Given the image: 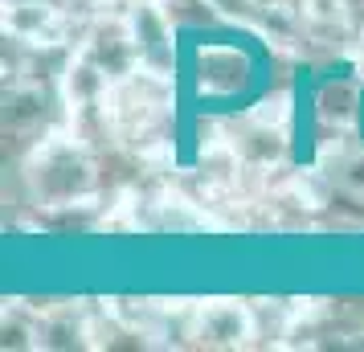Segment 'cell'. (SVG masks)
<instances>
[{"mask_svg":"<svg viewBox=\"0 0 364 352\" xmlns=\"http://www.w3.org/2000/svg\"><path fill=\"white\" fill-rule=\"evenodd\" d=\"M29 181H33V193L46 205L66 209L95 188V168L86 160V151L70 148V144H50V148L37 151Z\"/></svg>","mask_w":364,"mask_h":352,"instance_id":"obj_1","label":"cell"},{"mask_svg":"<svg viewBox=\"0 0 364 352\" xmlns=\"http://www.w3.org/2000/svg\"><path fill=\"white\" fill-rule=\"evenodd\" d=\"M209 4H213L225 21H254V17H262L254 0H209Z\"/></svg>","mask_w":364,"mask_h":352,"instance_id":"obj_6","label":"cell"},{"mask_svg":"<svg viewBox=\"0 0 364 352\" xmlns=\"http://www.w3.org/2000/svg\"><path fill=\"white\" fill-rule=\"evenodd\" d=\"M127 25L135 33V50H139V66H148V74H172L176 66V25L164 13V4H151V0H139L132 13H127Z\"/></svg>","mask_w":364,"mask_h":352,"instance_id":"obj_2","label":"cell"},{"mask_svg":"<svg viewBox=\"0 0 364 352\" xmlns=\"http://www.w3.org/2000/svg\"><path fill=\"white\" fill-rule=\"evenodd\" d=\"M86 58L107 74V78H127L132 66L139 62V50H135V33L127 21H99L90 29V46H86Z\"/></svg>","mask_w":364,"mask_h":352,"instance_id":"obj_4","label":"cell"},{"mask_svg":"<svg viewBox=\"0 0 364 352\" xmlns=\"http://www.w3.org/2000/svg\"><path fill=\"white\" fill-rule=\"evenodd\" d=\"M348 13H352V25L364 29V0H348Z\"/></svg>","mask_w":364,"mask_h":352,"instance_id":"obj_7","label":"cell"},{"mask_svg":"<svg viewBox=\"0 0 364 352\" xmlns=\"http://www.w3.org/2000/svg\"><path fill=\"white\" fill-rule=\"evenodd\" d=\"M246 332H250L246 316L237 307H213V311H205V319H200V336L213 340V344H237Z\"/></svg>","mask_w":364,"mask_h":352,"instance_id":"obj_5","label":"cell"},{"mask_svg":"<svg viewBox=\"0 0 364 352\" xmlns=\"http://www.w3.org/2000/svg\"><path fill=\"white\" fill-rule=\"evenodd\" d=\"M197 86L200 95L209 90L213 99H237L254 86V58H250L242 46H209V50L197 53Z\"/></svg>","mask_w":364,"mask_h":352,"instance_id":"obj_3","label":"cell"}]
</instances>
